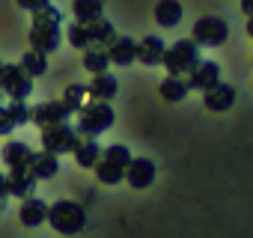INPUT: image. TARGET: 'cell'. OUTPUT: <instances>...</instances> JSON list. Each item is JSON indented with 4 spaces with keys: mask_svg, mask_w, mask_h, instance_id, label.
<instances>
[{
    "mask_svg": "<svg viewBox=\"0 0 253 238\" xmlns=\"http://www.w3.org/2000/svg\"><path fill=\"white\" fill-rule=\"evenodd\" d=\"M60 21H63V15H60V9L57 6H45V9H39V12H33V27H30V48L33 51H39V54H54L57 48H60V39H63V33H60Z\"/></svg>",
    "mask_w": 253,
    "mask_h": 238,
    "instance_id": "cell-1",
    "label": "cell"
},
{
    "mask_svg": "<svg viewBox=\"0 0 253 238\" xmlns=\"http://www.w3.org/2000/svg\"><path fill=\"white\" fill-rule=\"evenodd\" d=\"M66 36H69L72 48L89 51V48H107V45L116 39V30H113L110 21L98 18V21H75Z\"/></svg>",
    "mask_w": 253,
    "mask_h": 238,
    "instance_id": "cell-2",
    "label": "cell"
},
{
    "mask_svg": "<svg viewBox=\"0 0 253 238\" xmlns=\"http://www.w3.org/2000/svg\"><path fill=\"white\" fill-rule=\"evenodd\" d=\"M113 119H116V113H113V107L107 101H86L78 110V125L75 128H78L81 137L95 140L98 134H104L107 128H113Z\"/></svg>",
    "mask_w": 253,
    "mask_h": 238,
    "instance_id": "cell-3",
    "label": "cell"
},
{
    "mask_svg": "<svg viewBox=\"0 0 253 238\" xmlns=\"http://www.w3.org/2000/svg\"><path fill=\"white\" fill-rule=\"evenodd\" d=\"M161 66L167 69L170 78H188L197 66H200V45L194 39H179L164 51Z\"/></svg>",
    "mask_w": 253,
    "mask_h": 238,
    "instance_id": "cell-4",
    "label": "cell"
},
{
    "mask_svg": "<svg viewBox=\"0 0 253 238\" xmlns=\"http://www.w3.org/2000/svg\"><path fill=\"white\" fill-rule=\"evenodd\" d=\"M131 164V152L128 146H122V143H113L107 149H101V158L95 164V176L101 185H119L125 179V170H128Z\"/></svg>",
    "mask_w": 253,
    "mask_h": 238,
    "instance_id": "cell-5",
    "label": "cell"
},
{
    "mask_svg": "<svg viewBox=\"0 0 253 238\" xmlns=\"http://www.w3.org/2000/svg\"><path fill=\"white\" fill-rule=\"evenodd\" d=\"M48 223L60 235H78L86 226V211L75 199H57L54 205H48Z\"/></svg>",
    "mask_w": 253,
    "mask_h": 238,
    "instance_id": "cell-6",
    "label": "cell"
},
{
    "mask_svg": "<svg viewBox=\"0 0 253 238\" xmlns=\"http://www.w3.org/2000/svg\"><path fill=\"white\" fill-rule=\"evenodd\" d=\"M30 92H33V78L18 63L0 66V95H9L12 101H27Z\"/></svg>",
    "mask_w": 253,
    "mask_h": 238,
    "instance_id": "cell-7",
    "label": "cell"
},
{
    "mask_svg": "<svg viewBox=\"0 0 253 238\" xmlns=\"http://www.w3.org/2000/svg\"><path fill=\"white\" fill-rule=\"evenodd\" d=\"M81 140H84V137H81L78 128H72L69 122H63V125H51V128H42V149L51 152V155L75 152Z\"/></svg>",
    "mask_w": 253,
    "mask_h": 238,
    "instance_id": "cell-8",
    "label": "cell"
},
{
    "mask_svg": "<svg viewBox=\"0 0 253 238\" xmlns=\"http://www.w3.org/2000/svg\"><path fill=\"white\" fill-rule=\"evenodd\" d=\"M191 39H194L197 45L217 48V45H223V42L229 39V24H226L223 18H217V15H203V18L194 24Z\"/></svg>",
    "mask_w": 253,
    "mask_h": 238,
    "instance_id": "cell-9",
    "label": "cell"
},
{
    "mask_svg": "<svg viewBox=\"0 0 253 238\" xmlns=\"http://www.w3.org/2000/svg\"><path fill=\"white\" fill-rule=\"evenodd\" d=\"M72 116V110L57 98V101H42L33 107V125L39 128H51V125H63L66 119Z\"/></svg>",
    "mask_w": 253,
    "mask_h": 238,
    "instance_id": "cell-10",
    "label": "cell"
},
{
    "mask_svg": "<svg viewBox=\"0 0 253 238\" xmlns=\"http://www.w3.org/2000/svg\"><path fill=\"white\" fill-rule=\"evenodd\" d=\"M188 80V89H197V92H209L211 86L220 83V66L211 63V60H200V66L185 78Z\"/></svg>",
    "mask_w": 253,
    "mask_h": 238,
    "instance_id": "cell-11",
    "label": "cell"
},
{
    "mask_svg": "<svg viewBox=\"0 0 253 238\" xmlns=\"http://www.w3.org/2000/svg\"><path fill=\"white\" fill-rule=\"evenodd\" d=\"M125 182H128L134 191H146L155 182V164L149 158H131L128 170H125Z\"/></svg>",
    "mask_w": 253,
    "mask_h": 238,
    "instance_id": "cell-12",
    "label": "cell"
},
{
    "mask_svg": "<svg viewBox=\"0 0 253 238\" xmlns=\"http://www.w3.org/2000/svg\"><path fill=\"white\" fill-rule=\"evenodd\" d=\"M203 104H206V110H211V113L229 110V107L235 104V86L220 80L217 86H211L209 92H203Z\"/></svg>",
    "mask_w": 253,
    "mask_h": 238,
    "instance_id": "cell-13",
    "label": "cell"
},
{
    "mask_svg": "<svg viewBox=\"0 0 253 238\" xmlns=\"http://www.w3.org/2000/svg\"><path fill=\"white\" fill-rule=\"evenodd\" d=\"M107 57H110V66H131L137 63V42L131 36H116L107 45Z\"/></svg>",
    "mask_w": 253,
    "mask_h": 238,
    "instance_id": "cell-14",
    "label": "cell"
},
{
    "mask_svg": "<svg viewBox=\"0 0 253 238\" xmlns=\"http://www.w3.org/2000/svg\"><path fill=\"white\" fill-rule=\"evenodd\" d=\"M86 92H89V101H107L110 104V98H116V92H119V80L110 72L92 75V80L86 83Z\"/></svg>",
    "mask_w": 253,
    "mask_h": 238,
    "instance_id": "cell-15",
    "label": "cell"
},
{
    "mask_svg": "<svg viewBox=\"0 0 253 238\" xmlns=\"http://www.w3.org/2000/svg\"><path fill=\"white\" fill-rule=\"evenodd\" d=\"M18 220H21L24 226H42V223H48V202L39 199V197H27V199H21Z\"/></svg>",
    "mask_w": 253,
    "mask_h": 238,
    "instance_id": "cell-16",
    "label": "cell"
},
{
    "mask_svg": "<svg viewBox=\"0 0 253 238\" xmlns=\"http://www.w3.org/2000/svg\"><path fill=\"white\" fill-rule=\"evenodd\" d=\"M164 51H167L164 39H158V36H146V39L137 42V63H143V66H161Z\"/></svg>",
    "mask_w": 253,
    "mask_h": 238,
    "instance_id": "cell-17",
    "label": "cell"
},
{
    "mask_svg": "<svg viewBox=\"0 0 253 238\" xmlns=\"http://www.w3.org/2000/svg\"><path fill=\"white\" fill-rule=\"evenodd\" d=\"M27 170L33 173V179L39 182V179H54L57 173H60V161H57V155H51V152H33V158H30V164H27Z\"/></svg>",
    "mask_w": 253,
    "mask_h": 238,
    "instance_id": "cell-18",
    "label": "cell"
},
{
    "mask_svg": "<svg viewBox=\"0 0 253 238\" xmlns=\"http://www.w3.org/2000/svg\"><path fill=\"white\" fill-rule=\"evenodd\" d=\"M6 179H9V197H18V199L33 197V191H36V179H33V173H30L27 167H21V170H9Z\"/></svg>",
    "mask_w": 253,
    "mask_h": 238,
    "instance_id": "cell-19",
    "label": "cell"
},
{
    "mask_svg": "<svg viewBox=\"0 0 253 238\" xmlns=\"http://www.w3.org/2000/svg\"><path fill=\"white\" fill-rule=\"evenodd\" d=\"M30 158H33V149H30L24 140H9V143L3 146V164H6L9 170H21V167H27Z\"/></svg>",
    "mask_w": 253,
    "mask_h": 238,
    "instance_id": "cell-20",
    "label": "cell"
},
{
    "mask_svg": "<svg viewBox=\"0 0 253 238\" xmlns=\"http://www.w3.org/2000/svg\"><path fill=\"white\" fill-rule=\"evenodd\" d=\"M182 3L179 0H158L155 3V21H158V27H164V30H170V27H176L179 21H182Z\"/></svg>",
    "mask_w": 253,
    "mask_h": 238,
    "instance_id": "cell-21",
    "label": "cell"
},
{
    "mask_svg": "<svg viewBox=\"0 0 253 238\" xmlns=\"http://www.w3.org/2000/svg\"><path fill=\"white\" fill-rule=\"evenodd\" d=\"M98 158H101V146H98V140L84 137V140L78 143V149H75V161H78V167H84V170H95Z\"/></svg>",
    "mask_w": 253,
    "mask_h": 238,
    "instance_id": "cell-22",
    "label": "cell"
},
{
    "mask_svg": "<svg viewBox=\"0 0 253 238\" xmlns=\"http://www.w3.org/2000/svg\"><path fill=\"white\" fill-rule=\"evenodd\" d=\"M158 89H161V98H164V101H173V104L185 101V98H188V92H191L185 78H170V75L161 80V86H158Z\"/></svg>",
    "mask_w": 253,
    "mask_h": 238,
    "instance_id": "cell-23",
    "label": "cell"
},
{
    "mask_svg": "<svg viewBox=\"0 0 253 238\" xmlns=\"http://www.w3.org/2000/svg\"><path fill=\"white\" fill-rule=\"evenodd\" d=\"M104 12L101 0H72V15L75 21H98Z\"/></svg>",
    "mask_w": 253,
    "mask_h": 238,
    "instance_id": "cell-24",
    "label": "cell"
},
{
    "mask_svg": "<svg viewBox=\"0 0 253 238\" xmlns=\"http://www.w3.org/2000/svg\"><path fill=\"white\" fill-rule=\"evenodd\" d=\"M110 66V57H107V48H89L84 51V69L92 72V75H104Z\"/></svg>",
    "mask_w": 253,
    "mask_h": 238,
    "instance_id": "cell-25",
    "label": "cell"
},
{
    "mask_svg": "<svg viewBox=\"0 0 253 238\" xmlns=\"http://www.w3.org/2000/svg\"><path fill=\"white\" fill-rule=\"evenodd\" d=\"M18 66H21V69H24V72H27L30 78H42V75L48 72V57L30 48V51H27V54L21 57V63H18Z\"/></svg>",
    "mask_w": 253,
    "mask_h": 238,
    "instance_id": "cell-26",
    "label": "cell"
},
{
    "mask_svg": "<svg viewBox=\"0 0 253 238\" xmlns=\"http://www.w3.org/2000/svg\"><path fill=\"white\" fill-rule=\"evenodd\" d=\"M86 98H89V92H86V83H69L66 86V92H63V104L75 113V110H81L84 104H86Z\"/></svg>",
    "mask_w": 253,
    "mask_h": 238,
    "instance_id": "cell-27",
    "label": "cell"
},
{
    "mask_svg": "<svg viewBox=\"0 0 253 238\" xmlns=\"http://www.w3.org/2000/svg\"><path fill=\"white\" fill-rule=\"evenodd\" d=\"M6 110H9V116H12V122H15V125H27V122H33V107H30L27 101H9Z\"/></svg>",
    "mask_w": 253,
    "mask_h": 238,
    "instance_id": "cell-28",
    "label": "cell"
},
{
    "mask_svg": "<svg viewBox=\"0 0 253 238\" xmlns=\"http://www.w3.org/2000/svg\"><path fill=\"white\" fill-rule=\"evenodd\" d=\"M18 125L12 122V116H9V110L6 107H0V137H6V134H12Z\"/></svg>",
    "mask_w": 253,
    "mask_h": 238,
    "instance_id": "cell-29",
    "label": "cell"
},
{
    "mask_svg": "<svg viewBox=\"0 0 253 238\" xmlns=\"http://www.w3.org/2000/svg\"><path fill=\"white\" fill-rule=\"evenodd\" d=\"M15 3L21 6V9H27V12H39V9H45L51 0H15Z\"/></svg>",
    "mask_w": 253,
    "mask_h": 238,
    "instance_id": "cell-30",
    "label": "cell"
},
{
    "mask_svg": "<svg viewBox=\"0 0 253 238\" xmlns=\"http://www.w3.org/2000/svg\"><path fill=\"white\" fill-rule=\"evenodd\" d=\"M9 197V179L3 176V173H0V202H3Z\"/></svg>",
    "mask_w": 253,
    "mask_h": 238,
    "instance_id": "cell-31",
    "label": "cell"
},
{
    "mask_svg": "<svg viewBox=\"0 0 253 238\" xmlns=\"http://www.w3.org/2000/svg\"><path fill=\"white\" fill-rule=\"evenodd\" d=\"M241 12H244L247 18H253V0H241Z\"/></svg>",
    "mask_w": 253,
    "mask_h": 238,
    "instance_id": "cell-32",
    "label": "cell"
},
{
    "mask_svg": "<svg viewBox=\"0 0 253 238\" xmlns=\"http://www.w3.org/2000/svg\"><path fill=\"white\" fill-rule=\"evenodd\" d=\"M247 36L253 39V18H247Z\"/></svg>",
    "mask_w": 253,
    "mask_h": 238,
    "instance_id": "cell-33",
    "label": "cell"
},
{
    "mask_svg": "<svg viewBox=\"0 0 253 238\" xmlns=\"http://www.w3.org/2000/svg\"><path fill=\"white\" fill-rule=\"evenodd\" d=\"M0 214H3V205H0Z\"/></svg>",
    "mask_w": 253,
    "mask_h": 238,
    "instance_id": "cell-34",
    "label": "cell"
},
{
    "mask_svg": "<svg viewBox=\"0 0 253 238\" xmlns=\"http://www.w3.org/2000/svg\"><path fill=\"white\" fill-rule=\"evenodd\" d=\"M0 66H3V60H0Z\"/></svg>",
    "mask_w": 253,
    "mask_h": 238,
    "instance_id": "cell-35",
    "label": "cell"
}]
</instances>
